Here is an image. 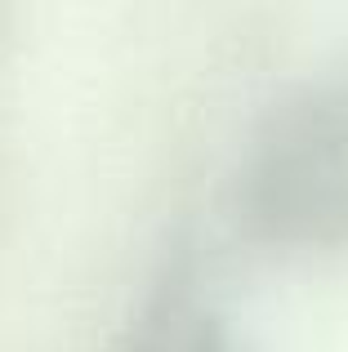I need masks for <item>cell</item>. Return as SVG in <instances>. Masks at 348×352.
<instances>
[{"label":"cell","mask_w":348,"mask_h":352,"mask_svg":"<svg viewBox=\"0 0 348 352\" xmlns=\"http://www.w3.org/2000/svg\"><path fill=\"white\" fill-rule=\"evenodd\" d=\"M237 214L277 250L348 245V72H322L263 112L237 174Z\"/></svg>","instance_id":"6da1fadb"},{"label":"cell","mask_w":348,"mask_h":352,"mask_svg":"<svg viewBox=\"0 0 348 352\" xmlns=\"http://www.w3.org/2000/svg\"><path fill=\"white\" fill-rule=\"evenodd\" d=\"M116 352H232V335L188 254L170 258Z\"/></svg>","instance_id":"7a4b0ae2"}]
</instances>
